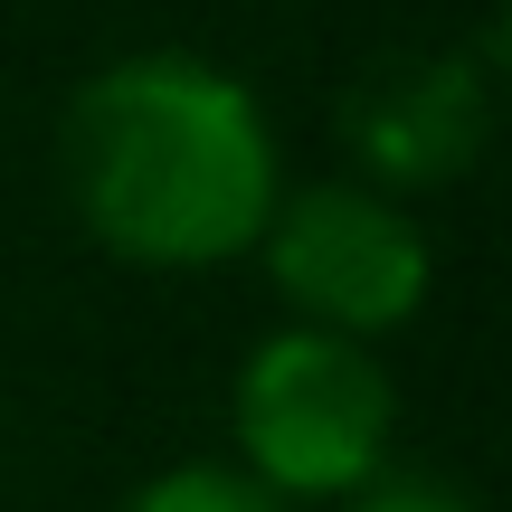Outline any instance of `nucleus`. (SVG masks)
<instances>
[{
  "label": "nucleus",
  "instance_id": "f257e3e1",
  "mask_svg": "<svg viewBox=\"0 0 512 512\" xmlns=\"http://www.w3.org/2000/svg\"><path fill=\"white\" fill-rule=\"evenodd\" d=\"M57 181L105 256L152 275H209L256 256L285 152L266 105L190 48H143L95 67L57 114Z\"/></svg>",
  "mask_w": 512,
  "mask_h": 512
},
{
  "label": "nucleus",
  "instance_id": "39448f33",
  "mask_svg": "<svg viewBox=\"0 0 512 512\" xmlns=\"http://www.w3.org/2000/svg\"><path fill=\"white\" fill-rule=\"evenodd\" d=\"M124 512H285L266 494L256 475H238V465H162L152 484H133L124 494Z\"/></svg>",
  "mask_w": 512,
  "mask_h": 512
},
{
  "label": "nucleus",
  "instance_id": "20e7f679",
  "mask_svg": "<svg viewBox=\"0 0 512 512\" xmlns=\"http://www.w3.org/2000/svg\"><path fill=\"white\" fill-rule=\"evenodd\" d=\"M342 143L370 190H446L494 143V38L484 48H408L389 67L351 76Z\"/></svg>",
  "mask_w": 512,
  "mask_h": 512
},
{
  "label": "nucleus",
  "instance_id": "f03ea898",
  "mask_svg": "<svg viewBox=\"0 0 512 512\" xmlns=\"http://www.w3.org/2000/svg\"><path fill=\"white\" fill-rule=\"evenodd\" d=\"M228 437H238V475H256L275 503H351L389 475L399 389L370 342L285 323L228 380Z\"/></svg>",
  "mask_w": 512,
  "mask_h": 512
},
{
  "label": "nucleus",
  "instance_id": "423d86ee",
  "mask_svg": "<svg viewBox=\"0 0 512 512\" xmlns=\"http://www.w3.org/2000/svg\"><path fill=\"white\" fill-rule=\"evenodd\" d=\"M342 512H484V503L437 494V484H370V494H351Z\"/></svg>",
  "mask_w": 512,
  "mask_h": 512
},
{
  "label": "nucleus",
  "instance_id": "7ed1b4c3",
  "mask_svg": "<svg viewBox=\"0 0 512 512\" xmlns=\"http://www.w3.org/2000/svg\"><path fill=\"white\" fill-rule=\"evenodd\" d=\"M256 266L285 294L294 323L342 332V342H389L399 323H418L427 285H437V247L408 219V200L370 181H304L275 200Z\"/></svg>",
  "mask_w": 512,
  "mask_h": 512
}]
</instances>
